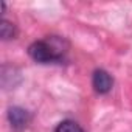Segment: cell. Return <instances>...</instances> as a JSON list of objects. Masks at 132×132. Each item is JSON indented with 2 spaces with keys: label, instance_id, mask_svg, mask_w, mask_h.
Listing matches in <instances>:
<instances>
[{
  "label": "cell",
  "instance_id": "cell-1",
  "mask_svg": "<svg viewBox=\"0 0 132 132\" xmlns=\"http://www.w3.org/2000/svg\"><path fill=\"white\" fill-rule=\"evenodd\" d=\"M69 44L65 39L51 36L44 40H36L28 47V54L33 61L39 64H53L61 62L64 59V54L67 53Z\"/></svg>",
  "mask_w": 132,
  "mask_h": 132
},
{
  "label": "cell",
  "instance_id": "cell-2",
  "mask_svg": "<svg viewBox=\"0 0 132 132\" xmlns=\"http://www.w3.org/2000/svg\"><path fill=\"white\" fill-rule=\"evenodd\" d=\"M30 120H31V117L25 109H22L19 106H13L8 109V121L14 130H17V132L23 130L28 126Z\"/></svg>",
  "mask_w": 132,
  "mask_h": 132
},
{
  "label": "cell",
  "instance_id": "cell-3",
  "mask_svg": "<svg viewBox=\"0 0 132 132\" xmlns=\"http://www.w3.org/2000/svg\"><path fill=\"white\" fill-rule=\"evenodd\" d=\"M92 84H93V89L96 93L100 95H106L112 90V86H113V79L112 76L103 70V69H98L93 72V76H92Z\"/></svg>",
  "mask_w": 132,
  "mask_h": 132
},
{
  "label": "cell",
  "instance_id": "cell-4",
  "mask_svg": "<svg viewBox=\"0 0 132 132\" xmlns=\"http://www.w3.org/2000/svg\"><path fill=\"white\" fill-rule=\"evenodd\" d=\"M17 36V28L14 23H11L10 20L3 19L2 23H0V37L3 40H10V39H14Z\"/></svg>",
  "mask_w": 132,
  "mask_h": 132
},
{
  "label": "cell",
  "instance_id": "cell-5",
  "mask_svg": "<svg viewBox=\"0 0 132 132\" xmlns=\"http://www.w3.org/2000/svg\"><path fill=\"white\" fill-rule=\"evenodd\" d=\"M54 132H84V129H82L76 121L64 120V121H61V123L54 127Z\"/></svg>",
  "mask_w": 132,
  "mask_h": 132
}]
</instances>
